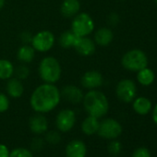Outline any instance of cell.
<instances>
[{"label":"cell","instance_id":"obj_1","mask_svg":"<svg viewBox=\"0 0 157 157\" xmlns=\"http://www.w3.org/2000/svg\"><path fill=\"white\" fill-rule=\"evenodd\" d=\"M59 89L51 83H43L35 88L30 98V105L33 111L46 114L53 111L60 103Z\"/></svg>","mask_w":157,"mask_h":157},{"label":"cell","instance_id":"obj_2","mask_svg":"<svg viewBox=\"0 0 157 157\" xmlns=\"http://www.w3.org/2000/svg\"><path fill=\"white\" fill-rule=\"evenodd\" d=\"M82 104L89 116L96 118L105 117L109 109V104L105 94L98 90H90L84 94Z\"/></svg>","mask_w":157,"mask_h":157},{"label":"cell","instance_id":"obj_3","mask_svg":"<svg viewBox=\"0 0 157 157\" xmlns=\"http://www.w3.org/2000/svg\"><path fill=\"white\" fill-rule=\"evenodd\" d=\"M39 76L44 83H56L61 78L62 68L59 61L54 56L44 57L38 67Z\"/></svg>","mask_w":157,"mask_h":157},{"label":"cell","instance_id":"obj_4","mask_svg":"<svg viewBox=\"0 0 157 157\" xmlns=\"http://www.w3.org/2000/svg\"><path fill=\"white\" fill-rule=\"evenodd\" d=\"M70 30L78 37L89 36L94 30V21L86 12L78 13L72 19Z\"/></svg>","mask_w":157,"mask_h":157},{"label":"cell","instance_id":"obj_5","mask_svg":"<svg viewBox=\"0 0 157 157\" xmlns=\"http://www.w3.org/2000/svg\"><path fill=\"white\" fill-rule=\"evenodd\" d=\"M122 66L130 71H139L144 67H147L148 58L144 52L139 49H133L128 51L121 59Z\"/></svg>","mask_w":157,"mask_h":157},{"label":"cell","instance_id":"obj_6","mask_svg":"<svg viewBox=\"0 0 157 157\" xmlns=\"http://www.w3.org/2000/svg\"><path fill=\"white\" fill-rule=\"evenodd\" d=\"M55 42V34L48 30H44L38 32L33 36L31 45L34 48L35 51H38L40 53H45L53 48Z\"/></svg>","mask_w":157,"mask_h":157},{"label":"cell","instance_id":"obj_7","mask_svg":"<svg viewBox=\"0 0 157 157\" xmlns=\"http://www.w3.org/2000/svg\"><path fill=\"white\" fill-rule=\"evenodd\" d=\"M98 135L106 140H115L122 133V127L114 118H105L99 124Z\"/></svg>","mask_w":157,"mask_h":157},{"label":"cell","instance_id":"obj_8","mask_svg":"<svg viewBox=\"0 0 157 157\" xmlns=\"http://www.w3.org/2000/svg\"><path fill=\"white\" fill-rule=\"evenodd\" d=\"M76 123V113L69 108L61 110L56 117V126L60 132L70 131Z\"/></svg>","mask_w":157,"mask_h":157},{"label":"cell","instance_id":"obj_9","mask_svg":"<svg viewBox=\"0 0 157 157\" xmlns=\"http://www.w3.org/2000/svg\"><path fill=\"white\" fill-rule=\"evenodd\" d=\"M137 89L135 83L128 78L120 81L116 88L117 98L124 103H130L136 96Z\"/></svg>","mask_w":157,"mask_h":157},{"label":"cell","instance_id":"obj_10","mask_svg":"<svg viewBox=\"0 0 157 157\" xmlns=\"http://www.w3.org/2000/svg\"><path fill=\"white\" fill-rule=\"evenodd\" d=\"M103 83H104L103 75L97 70L86 71L81 78L82 86L88 90H95L101 87Z\"/></svg>","mask_w":157,"mask_h":157},{"label":"cell","instance_id":"obj_11","mask_svg":"<svg viewBox=\"0 0 157 157\" xmlns=\"http://www.w3.org/2000/svg\"><path fill=\"white\" fill-rule=\"evenodd\" d=\"M61 98H64L66 101H67L70 104L78 105L82 103L84 94L81 88H78L76 85H66L62 88L60 91Z\"/></svg>","mask_w":157,"mask_h":157},{"label":"cell","instance_id":"obj_12","mask_svg":"<svg viewBox=\"0 0 157 157\" xmlns=\"http://www.w3.org/2000/svg\"><path fill=\"white\" fill-rule=\"evenodd\" d=\"M73 48L78 55L82 56H90L94 54L96 49V44L93 39L88 36L78 37Z\"/></svg>","mask_w":157,"mask_h":157},{"label":"cell","instance_id":"obj_13","mask_svg":"<svg viewBox=\"0 0 157 157\" xmlns=\"http://www.w3.org/2000/svg\"><path fill=\"white\" fill-rule=\"evenodd\" d=\"M29 127L33 133L41 135L48 130V120L44 116V114L36 113L31 117L29 120Z\"/></svg>","mask_w":157,"mask_h":157},{"label":"cell","instance_id":"obj_14","mask_svg":"<svg viewBox=\"0 0 157 157\" xmlns=\"http://www.w3.org/2000/svg\"><path fill=\"white\" fill-rule=\"evenodd\" d=\"M66 157H86V144L80 140H73L67 143L65 149Z\"/></svg>","mask_w":157,"mask_h":157},{"label":"cell","instance_id":"obj_15","mask_svg":"<svg viewBox=\"0 0 157 157\" xmlns=\"http://www.w3.org/2000/svg\"><path fill=\"white\" fill-rule=\"evenodd\" d=\"M6 91H7L8 96L18 99L21 97L24 93V85L22 82L19 80V78H17L16 77L10 78L7 82Z\"/></svg>","mask_w":157,"mask_h":157},{"label":"cell","instance_id":"obj_16","mask_svg":"<svg viewBox=\"0 0 157 157\" xmlns=\"http://www.w3.org/2000/svg\"><path fill=\"white\" fill-rule=\"evenodd\" d=\"M81 10V3L78 0H63L60 6V13L64 18H73Z\"/></svg>","mask_w":157,"mask_h":157},{"label":"cell","instance_id":"obj_17","mask_svg":"<svg viewBox=\"0 0 157 157\" xmlns=\"http://www.w3.org/2000/svg\"><path fill=\"white\" fill-rule=\"evenodd\" d=\"M114 38L113 32L106 27H103L98 29L94 33V43L100 46H107L109 45Z\"/></svg>","mask_w":157,"mask_h":157},{"label":"cell","instance_id":"obj_18","mask_svg":"<svg viewBox=\"0 0 157 157\" xmlns=\"http://www.w3.org/2000/svg\"><path fill=\"white\" fill-rule=\"evenodd\" d=\"M35 56V50L31 44L21 45L17 52V58L22 64H29L33 62Z\"/></svg>","mask_w":157,"mask_h":157},{"label":"cell","instance_id":"obj_19","mask_svg":"<svg viewBox=\"0 0 157 157\" xmlns=\"http://www.w3.org/2000/svg\"><path fill=\"white\" fill-rule=\"evenodd\" d=\"M99 119L92 117V116H88L82 123V130L85 135L91 136L94 135L95 133H97L98 128H99Z\"/></svg>","mask_w":157,"mask_h":157},{"label":"cell","instance_id":"obj_20","mask_svg":"<svg viewBox=\"0 0 157 157\" xmlns=\"http://www.w3.org/2000/svg\"><path fill=\"white\" fill-rule=\"evenodd\" d=\"M78 36H77L71 30L65 31L61 33V35L58 38V44L61 47L67 49V48H73Z\"/></svg>","mask_w":157,"mask_h":157},{"label":"cell","instance_id":"obj_21","mask_svg":"<svg viewBox=\"0 0 157 157\" xmlns=\"http://www.w3.org/2000/svg\"><path fill=\"white\" fill-rule=\"evenodd\" d=\"M133 109L139 115H146L151 109V103L146 97H139L133 103Z\"/></svg>","mask_w":157,"mask_h":157},{"label":"cell","instance_id":"obj_22","mask_svg":"<svg viewBox=\"0 0 157 157\" xmlns=\"http://www.w3.org/2000/svg\"><path fill=\"white\" fill-rule=\"evenodd\" d=\"M15 67L8 59H0V80L8 81L14 75Z\"/></svg>","mask_w":157,"mask_h":157},{"label":"cell","instance_id":"obj_23","mask_svg":"<svg viewBox=\"0 0 157 157\" xmlns=\"http://www.w3.org/2000/svg\"><path fill=\"white\" fill-rule=\"evenodd\" d=\"M137 80L141 85L149 86L154 81V73L151 69L144 67V68L138 71Z\"/></svg>","mask_w":157,"mask_h":157},{"label":"cell","instance_id":"obj_24","mask_svg":"<svg viewBox=\"0 0 157 157\" xmlns=\"http://www.w3.org/2000/svg\"><path fill=\"white\" fill-rule=\"evenodd\" d=\"M14 75L16 76L17 78L22 81V80H26V78L30 76V68L26 64H21L20 66H18L15 70H14Z\"/></svg>","mask_w":157,"mask_h":157},{"label":"cell","instance_id":"obj_25","mask_svg":"<svg viewBox=\"0 0 157 157\" xmlns=\"http://www.w3.org/2000/svg\"><path fill=\"white\" fill-rule=\"evenodd\" d=\"M45 141H47L49 144L56 145L61 141V135L56 130H50L45 132Z\"/></svg>","mask_w":157,"mask_h":157},{"label":"cell","instance_id":"obj_26","mask_svg":"<svg viewBox=\"0 0 157 157\" xmlns=\"http://www.w3.org/2000/svg\"><path fill=\"white\" fill-rule=\"evenodd\" d=\"M10 157H33L31 150L26 148H16L10 153Z\"/></svg>","mask_w":157,"mask_h":157},{"label":"cell","instance_id":"obj_27","mask_svg":"<svg viewBox=\"0 0 157 157\" xmlns=\"http://www.w3.org/2000/svg\"><path fill=\"white\" fill-rule=\"evenodd\" d=\"M10 105V98L7 94L0 93V113H5L9 110Z\"/></svg>","mask_w":157,"mask_h":157},{"label":"cell","instance_id":"obj_28","mask_svg":"<svg viewBox=\"0 0 157 157\" xmlns=\"http://www.w3.org/2000/svg\"><path fill=\"white\" fill-rule=\"evenodd\" d=\"M44 140L41 138H34L31 142V147H32L33 151H41L44 147Z\"/></svg>","mask_w":157,"mask_h":157},{"label":"cell","instance_id":"obj_29","mask_svg":"<svg viewBox=\"0 0 157 157\" xmlns=\"http://www.w3.org/2000/svg\"><path fill=\"white\" fill-rule=\"evenodd\" d=\"M108 151L112 154H117L121 151V143L117 140H113L108 145Z\"/></svg>","mask_w":157,"mask_h":157},{"label":"cell","instance_id":"obj_30","mask_svg":"<svg viewBox=\"0 0 157 157\" xmlns=\"http://www.w3.org/2000/svg\"><path fill=\"white\" fill-rule=\"evenodd\" d=\"M132 157H151V153L146 148H139L134 151Z\"/></svg>","mask_w":157,"mask_h":157},{"label":"cell","instance_id":"obj_31","mask_svg":"<svg viewBox=\"0 0 157 157\" xmlns=\"http://www.w3.org/2000/svg\"><path fill=\"white\" fill-rule=\"evenodd\" d=\"M33 36V35L30 32L25 31V32H23V33H21L20 38H21V41L23 43V44H30L32 43Z\"/></svg>","mask_w":157,"mask_h":157},{"label":"cell","instance_id":"obj_32","mask_svg":"<svg viewBox=\"0 0 157 157\" xmlns=\"http://www.w3.org/2000/svg\"><path fill=\"white\" fill-rule=\"evenodd\" d=\"M10 151L7 145L0 143V157H10Z\"/></svg>","mask_w":157,"mask_h":157},{"label":"cell","instance_id":"obj_33","mask_svg":"<svg viewBox=\"0 0 157 157\" xmlns=\"http://www.w3.org/2000/svg\"><path fill=\"white\" fill-rule=\"evenodd\" d=\"M108 22H109V24H111V25H116V24H117V22H118V16H117V14H116V13L110 14L109 17H108Z\"/></svg>","mask_w":157,"mask_h":157},{"label":"cell","instance_id":"obj_34","mask_svg":"<svg viewBox=\"0 0 157 157\" xmlns=\"http://www.w3.org/2000/svg\"><path fill=\"white\" fill-rule=\"evenodd\" d=\"M152 118H153L154 123L157 125V105H155V107H154V109H153V112H152Z\"/></svg>","mask_w":157,"mask_h":157},{"label":"cell","instance_id":"obj_35","mask_svg":"<svg viewBox=\"0 0 157 157\" xmlns=\"http://www.w3.org/2000/svg\"><path fill=\"white\" fill-rule=\"evenodd\" d=\"M5 1H6V0H0V10H1L4 8V6H5Z\"/></svg>","mask_w":157,"mask_h":157},{"label":"cell","instance_id":"obj_36","mask_svg":"<svg viewBox=\"0 0 157 157\" xmlns=\"http://www.w3.org/2000/svg\"><path fill=\"white\" fill-rule=\"evenodd\" d=\"M155 3H156V5H157V0H155Z\"/></svg>","mask_w":157,"mask_h":157}]
</instances>
